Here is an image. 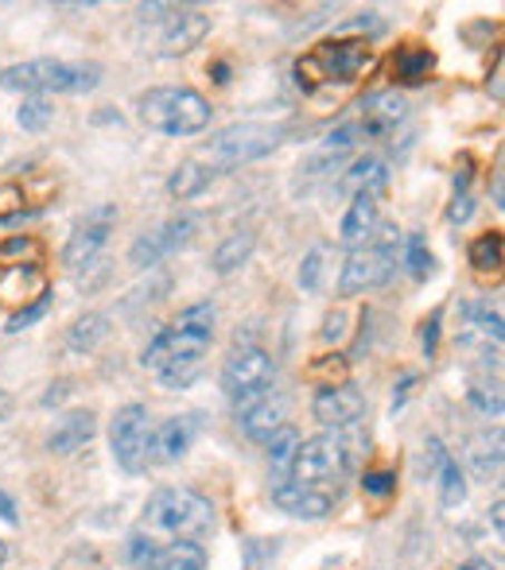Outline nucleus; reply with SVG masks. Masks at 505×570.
Here are the masks:
<instances>
[{
    "label": "nucleus",
    "mask_w": 505,
    "mask_h": 570,
    "mask_svg": "<svg viewBox=\"0 0 505 570\" xmlns=\"http://www.w3.org/2000/svg\"><path fill=\"white\" fill-rule=\"evenodd\" d=\"M405 264H408V272H412V279H428L431 276V248H428V240H424V233H408V240H405Z\"/></svg>",
    "instance_id": "7c9ffc66"
},
{
    "label": "nucleus",
    "mask_w": 505,
    "mask_h": 570,
    "mask_svg": "<svg viewBox=\"0 0 505 570\" xmlns=\"http://www.w3.org/2000/svg\"><path fill=\"white\" fill-rule=\"evenodd\" d=\"M459 570H498V567H491L486 559H467V563H463Z\"/></svg>",
    "instance_id": "de8ad7c7"
},
{
    "label": "nucleus",
    "mask_w": 505,
    "mask_h": 570,
    "mask_svg": "<svg viewBox=\"0 0 505 570\" xmlns=\"http://www.w3.org/2000/svg\"><path fill=\"white\" fill-rule=\"evenodd\" d=\"M350 470V443L339 431H323L315 439H300L295 458L288 465V481H300L311 489H327L334 481H342Z\"/></svg>",
    "instance_id": "423d86ee"
},
{
    "label": "nucleus",
    "mask_w": 505,
    "mask_h": 570,
    "mask_svg": "<svg viewBox=\"0 0 505 570\" xmlns=\"http://www.w3.org/2000/svg\"><path fill=\"white\" fill-rule=\"evenodd\" d=\"M470 218H475V198H470V195H455L451 206H447V222H451V226H467Z\"/></svg>",
    "instance_id": "ea45409f"
},
{
    "label": "nucleus",
    "mask_w": 505,
    "mask_h": 570,
    "mask_svg": "<svg viewBox=\"0 0 505 570\" xmlns=\"http://www.w3.org/2000/svg\"><path fill=\"white\" fill-rule=\"evenodd\" d=\"M362 140H366V128L358 125V120H347V125H339L331 136H327L323 151H327V156H342V159H347V151H355Z\"/></svg>",
    "instance_id": "473e14b6"
},
{
    "label": "nucleus",
    "mask_w": 505,
    "mask_h": 570,
    "mask_svg": "<svg viewBox=\"0 0 505 570\" xmlns=\"http://www.w3.org/2000/svg\"><path fill=\"white\" fill-rule=\"evenodd\" d=\"M140 532L167 543H203L214 532V504L211 497L195 489H159L144 504Z\"/></svg>",
    "instance_id": "f257e3e1"
},
{
    "label": "nucleus",
    "mask_w": 505,
    "mask_h": 570,
    "mask_svg": "<svg viewBox=\"0 0 505 570\" xmlns=\"http://www.w3.org/2000/svg\"><path fill=\"white\" fill-rule=\"evenodd\" d=\"M439 326H444V307L431 311V318L424 323V353H428V357L439 353Z\"/></svg>",
    "instance_id": "a19ab883"
},
{
    "label": "nucleus",
    "mask_w": 505,
    "mask_h": 570,
    "mask_svg": "<svg viewBox=\"0 0 505 570\" xmlns=\"http://www.w3.org/2000/svg\"><path fill=\"white\" fill-rule=\"evenodd\" d=\"M109 315H101V311H90V315L75 318V326L67 331V350L70 353H94L101 342L109 338Z\"/></svg>",
    "instance_id": "b1692460"
},
{
    "label": "nucleus",
    "mask_w": 505,
    "mask_h": 570,
    "mask_svg": "<svg viewBox=\"0 0 505 570\" xmlns=\"http://www.w3.org/2000/svg\"><path fill=\"white\" fill-rule=\"evenodd\" d=\"M4 559H8V548H4V540H0V567H4Z\"/></svg>",
    "instance_id": "8fccbe9b"
},
{
    "label": "nucleus",
    "mask_w": 505,
    "mask_h": 570,
    "mask_svg": "<svg viewBox=\"0 0 505 570\" xmlns=\"http://www.w3.org/2000/svg\"><path fill=\"white\" fill-rule=\"evenodd\" d=\"M152 423L148 407L144 404H125L117 407L114 423H109V446H114V458L125 473H144L152 462Z\"/></svg>",
    "instance_id": "1a4fd4ad"
},
{
    "label": "nucleus",
    "mask_w": 505,
    "mask_h": 570,
    "mask_svg": "<svg viewBox=\"0 0 505 570\" xmlns=\"http://www.w3.org/2000/svg\"><path fill=\"white\" fill-rule=\"evenodd\" d=\"M284 423H288V400L280 396V392H264V396L237 407V428H242L245 439H253V443H269Z\"/></svg>",
    "instance_id": "dca6fc26"
},
{
    "label": "nucleus",
    "mask_w": 505,
    "mask_h": 570,
    "mask_svg": "<svg viewBox=\"0 0 505 570\" xmlns=\"http://www.w3.org/2000/svg\"><path fill=\"white\" fill-rule=\"evenodd\" d=\"M502 311L491 307L486 299L478 303H463L459 311V334H455V342L463 345V350H478V353H498L502 345Z\"/></svg>",
    "instance_id": "4468645a"
},
{
    "label": "nucleus",
    "mask_w": 505,
    "mask_h": 570,
    "mask_svg": "<svg viewBox=\"0 0 505 570\" xmlns=\"http://www.w3.org/2000/svg\"><path fill=\"white\" fill-rule=\"evenodd\" d=\"M253 248H256V233H253V229H237V233H230V237L222 240L218 248H214L211 268L218 272V276H234V272L242 268V264H250Z\"/></svg>",
    "instance_id": "5701e85b"
},
{
    "label": "nucleus",
    "mask_w": 505,
    "mask_h": 570,
    "mask_svg": "<svg viewBox=\"0 0 505 570\" xmlns=\"http://www.w3.org/2000/svg\"><path fill=\"white\" fill-rule=\"evenodd\" d=\"M214 179H218V171H214L206 159H183L172 171V179H167V195L179 198V203H191V198H198L203 190H211Z\"/></svg>",
    "instance_id": "412c9836"
},
{
    "label": "nucleus",
    "mask_w": 505,
    "mask_h": 570,
    "mask_svg": "<svg viewBox=\"0 0 505 570\" xmlns=\"http://www.w3.org/2000/svg\"><path fill=\"white\" fill-rule=\"evenodd\" d=\"M342 323H347V318H342V315H331V318H327L323 338H339V334H342Z\"/></svg>",
    "instance_id": "c03bdc74"
},
{
    "label": "nucleus",
    "mask_w": 505,
    "mask_h": 570,
    "mask_svg": "<svg viewBox=\"0 0 505 570\" xmlns=\"http://www.w3.org/2000/svg\"><path fill=\"white\" fill-rule=\"evenodd\" d=\"M195 443V420L191 415H175L164 420L152 431V462H179Z\"/></svg>",
    "instance_id": "aec40b11"
},
{
    "label": "nucleus",
    "mask_w": 505,
    "mask_h": 570,
    "mask_svg": "<svg viewBox=\"0 0 505 570\" xmlns=\"http://www.w3.org/2000/svg\"><path fill=\"white\" fill-rule=\"evenodd\" d=\"M8 415H12V396H8V392L0 389V423H4Z\"/></svg>",
    "instance_id": "a18cd8bd"
},
{
    "label": "nucleus",
    "mask_w": 505,
    "mask_h": 570,
    "mask_svg": "<svg viewBox=\"0 0 505 570\" xmlns=\"http://www.w3.org/2000/svg\"><path fill=\"white\" fill-rule=\"evenodd\" d=\"M264 446H269V465H272L276 473H284V478H288V465H292L295 446H300V431L288 428V423H284V428H280L276 435H272ZM284 478H280V481H284Z\"/></svg>",
    "instance_id": "c85d7f7f"
},
{
    "label": "nucleus",
    "mask_w": 505,
    "mask_h": 570,
    "mask_svg": "<svg viewBox=\"0 0 505 570\" xmlns=\"http://www.w3.org/2000/svg\"><path fill=\"white\" fill-rule=\"evenodd\" d=\"M412 384H416V373H408V376H400V389H397V396H392V412H397L400 404L408 400V392H412Z\"/></svg>",
    "instance_id": "79ce46f5"
},
{
    "label": "nucleus",
    "mask_w": 505,
    "mask_h": 570,
    "mask_svg": "<svg viewBox=\"0 0 505 570\" xmlns=\"http://www.w3.org/2000/svg\"><path fill=\"white\" fill-rule=\"evenodd\" d=\"M392 272H397V245L385 240V245H362L347 256L339 276V295L355 299V295H366L373 287L389 284Z\"/></svg>",
    "instance_id": "9d476101"
},
{
    "label": "nucleus",
    "mask_w": 505,
    "mask_h": 570,
    "mask_svg": "<svg viewBox=\"0 0 505 570\" xmlns=\"http://www.w3.org/2000/svg\"><path fill=\"white\" fill-rule=\"evenodd\" d=\"M436 70V51L420 43H405L397 55H392V78L405 86H424Z\"/></svg>",
    "instance_id": "4be33fe9"
},
{
    "label": "nucleus",
    "mask_w": 505,
    "mask_h": 570,
    "mask_svg": "<svg viewBox=\"0 0 505 570\" xmlns=\"http://www.w3.org/2000/svg\"><path fill=\"white\" fill-rule=\"evenodd\" d=\"M0 517H4L8 524H16V504H12V497H8L4 489H0Z\"/></svg>",
    "instance_id": "37998d69"
},
{
    "label": "nucleus",
    "mask_w": 505,
    "mask_h": 570,
    "mask_svg": "<svg viewBox=\"0 0 505 570\" xmlns=\"http://www.w3.org/2000/svg\"><path fill=\"white\" fill-rule=\"evenodd\" d=\"M94 435H98V415H94L90 407H75V412H67L51 428V435H47V451L59 454V458H70V454L82 451Z\"/></svg>",
    "instance_id": "f3484780"
},
{
    "label": "nucleus",
    "mask_w": 505,
    "mask_h": 570,
    "mask_svg": "<svg viewBox=\"0 0 505 570\" xmlns=\"http://www.w3.org/2000/svg\"><path fill=\"white\" fill-rule=\"evenodd\" d=\"M159 570H206V548L203 543H167Z\"/></svg>",
    "instance_id": "c756f323"
},
{
    "label": "nucleus",
    "mask_w": 505,
    "mask_h": 570,
    "mask_svg": "<svg viewBox=\"0 0 505 570\" xmlns=\"http://www.w3.org/2000/svg\"><path fill=\"white\" fill-rule=\"evenodd\" d=\"M370 67V39H327L295 62V82L319 90L331 82H355Z\"/></svg>",
    "instance_id": "39448f33"
},
{
    "label": "nucleus",
    "mask_w": 505,
    "mask_h": 570,
    "mask_svg": "<svg viewBox=\"0 0 505 570\" xmlns=\"http://www.w3.org/2000/svg\"><path fill=\"white\" fill-rule=\"evenodd\" d=\"M470 465H475V478L478 481H491L498 478L502 470V431H483V435L470 443Z\"/></svg>",
    "instance_id": "393cba45"
},
{
    "label": "nucleus",
    "mask_w": 505,
    "mask_h": 570,
    "mask_svg": "<svg viewBox=\"0 0 505 570\" xmlns=\"http://www.w3.org/2000/svg\"><path fill=\"white\" fill-rule=\"evenodd\" d=\"M36 256V240L31 237H23V233H16V237H8L4 245H0V264L4 268H12V261H31Z\"/></svg>",
    "instance_id": "c9c22d12"
},
{
    "label": "nucleus",
    "mask_w": 505,
    "mask_h": 570,
    "mask_svg": "<svg viewBox=\"0 0 505 570\" xmlns=\"http://www.w3.org/2000/svg\"><path fill=\"white\" fill-rule=\"evenodd\" d=\"M439 501H444V509H459L467 501V473L451 454L439 462Z\"/></svg>",
    "instance_id": "bb28decb"
},
{
    "label": "nucleus",
    "mask_w": 505,
    "mask_h": 570,
    "mask_svg": "<svg viewBox=\"0 0 505 570\" xmlns=\"http://www.w3.org/2000/svg\"><path fill=\"white\" fill-rule=\"evenodd\" d=\"M51 303H55V295L51 292H43L36 303H28V307H20L12 318H8V326H4V334H20V331H28L31 323H39V318L51 311Z\"/></svg>",
    "instance_id": "72a5a7b5"
},
{
    "label": "nucleus",
    "mask_w": 505,
    "mask_h": 570,
    "mask_svg": "<svg viewBox=\"0 0 505 570\" xmlns=\"http://www.w3.org/2000/svg\"><path fill=\"white\" fill-rule=\"evenodd\" d=\"M101 86L98 62H62V59H31L0 70V90L47 98V94H90Z\"/></svg>",
    "instance_id": "20e7f679"
},
{
    "label": "nucleus",
    "mask_w": 505,
    "mask_h": 570,
    "mask_svg": "<svg viewBox=\"0 0 505 570\" xmlns=\"http://www.w3.org/2000/svg\"><path fill=\"white\" fill-rule=\"evenodd\" d=\"M362 489H366V497L397 493V473H392V470H366L362 473Z\"/></svg>",
    "instance_id": "e433bc0d"
},
{
    "label": "nucleus",
    "mask_w": 505,
    "mask_h": 570,
    "mask_svg": "<svg viewBox=\"0 0 505 570\" xmlns=\"http://www.w3.org/2000/svg\"><path fill=\"white\" fill-rule=\"evenodd\" d=\"M206 36H211V16L198 8H172L164 16V28H159V55L179 59V55L195 51Z\"/></svg>",
    "instance_id": "ddd939ff"
},
{
    "label": "nucleus",
    "mask_w": 505,
    "mask_h": 570,
    "mask_svg": "<svg viewBox=\"0 0 505 570\" xmlns=\"http://www.w3.org/2000/svg\"><path fill=\"white\" fill-rule=\"evenodd\" d=\"M311 415H315L327 431L347 435V431L366 415V396L350 381L319 384V392L311 396Z\"/></svg>",
    "instance_id": "f8f14e48"
},
{
    "label": "nucleus",
    "mask_w": 505,
    "mask_h": 570,
    "mask_svg": "<svg viewBox=\"0 0 505 570\" xmlns=\"http://www.w3.org/2000/svg\"><path fill=\"white\" fill-rule=\"evenodd\" d=\"M16 120H20L23 132H43V128L55 120V106L47 98H23V106H20V114H16Z\"/></svg>",
    "instance_id": "2f4dec72"
},
{
    "label": "nucleus",
    "mask_w": 505,
    "mask_h": 570,
    "mask_svg": "<svg viewBox=\"0 0 505 570\" xmlns=\"http://www.w3.org/2000/svg\"><path fill=\"white\" fill-rule=\"evenodd\" d=\"M272 381H276V361L261 345H237L226 357V365H222V392L237 407L264 396V392H272Z\"/></svg>",
    "instance_id": "6e6552de"
},
{
    "label": "nucleus",
    "mask_w": 505,
    "mask_h": 570,
    "mask_svg": "<svg viewBox=\"0 0 505 570\" xmlns=\"http://www.w3.org/2000/svg\"><path fill=\"white\" fill-rule=\"evenodd\" d=\"M114 226H117L114 203H101V206H94V210H86L82 218L75 222V229H70L67 245H62V264H67V268H90L101 248H106Z\"/></svg>",
    "instance_id": "9b49d317"
},
{
    "label": "nucleus",
    "mask_w": 505,
    "mask_h": 570,
    "mask_svg": "<svg viewBox=\"0 0 505 570\" xmlns=\"http://www.w3.org/2000/svg\"><path fill=\"white\" fill-rule=\"evenodd\" d=\"M381 214H378V195L362 190V195L350 198L347 214H342V226H339V245H347L350 253L362 245H370L373 229H378Z\"/></svg>",
    "instance_id": "a211bd4d"
},
{
    "label": "nucleus",
    "mask_w": 505,
    "mask_h": 570,
    "mask_svg": "<svg viewBox=\"0 0 505 570\" xmlns=\"http://www.w3.org/2000/svg\"><path fill=\"white\" fill-rule=\"evenodd\" d=\"M214 323H218L214 303H195V307L179 311L172 318V326H164L156 338L144 345L140 365L152 368V373H159L167 365H203L214 342Z\"/></svg>",
    "instance_id": "f03ea898"
},
{
    "label": "nucleus",
    "mask_w": 505,
    "mask_h": 570,
    "mask_svg": "<svg viewBox=\"0 0 505 570\" xmlns=\"http://www.w3.org/2000/svg\"><path fill=\"white\" fill-rule=\"evenodd\" d=\"M502 233L498 229H491V233H483V237H475L470 240V248H467V261L475 264V272H498L502 268Z\"/></svg>",
    "instance_id": "cd10ccee"
},
{
    "label": "nucleus",
    "mask_w": 505,
    "mask_h": 570,
    "mask_svg": "<svg viewBox=\"0 0 505 570\" xmlns=\"http://www.w3.org/2000/svg\"><path fill=\"white\" fill-rule=\"evenodd\" d=\"M491 90H494V101H502V62L494 67V78H491Z\"/></svg>",
    "instance_id": "49530a36"
},
{
    "label": "nucleus",
    "mask_w": 505,
    "mask_h": 570,
    "mask_svg": "<svg viewBox=\"0 0 505 570\" xmlns=\"http://www.w3.org/2000/svg\"><path fill=\"white\" fill-rule=\"evenodd\" d=\"M405 117H408V101L400 98L397 90H381V94H370V98L362 101V117H358V125L366 128V136H389Z\"/></svg>",
    "instance_id": "6ab92c4d"
},
{
    "label": "nucleus",
    "mask_w": 505,
    "mask_h": 570,
    "mask_svg": "<svg viewBox=\"0 0 505 570\" xmlns=\"http://www.w3.org/2000/svg\"><path fill=\"white\" fill-rule=\"evenodd\" d=\"M319 276H323V253H319V248H311V253L303 256V264H300V287H303V292H319Z\"/></svg>",
    "instance_id": "58836bf2"
},
{
    "label": "nucleus",
    "mask_w": 505,
    "mask_h": 570,
    "mask_svg": "<svg viewBox=\"0 0 505 570\" xmlns=\"http://www.w3.org/2000/svg\"><path fill=\"white\" fill-rule=\"evenodd\" d=\"M159 384L164 389H172V392H179V389H191V384L203 376V365H167V368H159Z\"/></svg>",
    "instance_id": "f704fd0d"
},
{
    "label": "nucleus",
    "mask_w": 505,
    "mask_h": 570,
    "mask_svg": "<svg viewBox=\"0 0 505 570\" xmlns=\"http://www.w3.org/2000/svg\"><path fill=\"white\" fill-rule=\"evenodd\" d=\"M494 528H498V535H502V501H494Z\"/></svg>",
    "instance_id": "09e8293b"
},
{
    "label": "nucleus",
    "mask_w": 505,
    "mask_h": 570,
    "mask_svg": "<svg viewBox=\"0 0 505 570\" xmlns=\"http://www.w3.org/2000/svg\"><path fill=\"white\" fill-rule=\"evenodd\" d=\"M272 504L295 520H323V517H331V509H334V493L331 489H311V485H300V481L284 478L272 485Z\"/></svg>",
    "instance_id": "2eb2a0df"
},
{
    "label": "nucleus",
    "mask_w": 505,
    "mask_h": 570,
    "mask_svg": "<svg viewBox=\"0 0 505 570\" xmlns=\"http://www.w3.org/2000/svg\"><path fill=\"white\" fill-rule=\"evenodd\" d=\"M136 117H140V125L152 128V132L187 140V136H198L211 128L214 109H211V101L198 90H191V86H156V90L136 98Z\"/></svg>",
    "instance_id": "7ed1b4c3"
},
{
    "label": "nucleus",
    "mask_w": 505,
    "mask_h": 570,
    "mask_svg": "<svg viewBox=\"0 0 505 570\" xmlns=\"http://www.w3.org/2000/svg\"><path fill=\"white\" fill-rule=\"evenodd\" d=\"M164 551H167L164 543L152 540V535L140 532V528H136L125 543V559H128V567H136V570H159V563H164Z\"/></svg>",
    "instance_id": "a878e982"
},
{
    "label": "nucleus",
    "mask_w": 505,
    "mask_h": 570,
    "mask_svg": "<svg viewBox=\"0 0 505 570\" xmlns=\"http://www.w3.org/2000/svg\"><path fill=\"white\" fill-rule=\"evenodd\" d=\"M242 551H245V570H264L276 559V543H269V540H250Z\"/></svg>",
    "instance_id": "4c0bfd02"
},
{
    "label": "nucleus",
    "mask_w": 505,
    "mask_h": 570,
    "mask_svg": "<svg viewBox=\"0 0 505 570\" xmlns=\"http://www.w3.org/2000/svg\"><path fill=\"white\" fill-rule=\"evenodd\" d=\"M280 144H284V128L280 125H264V120H245V125H230L222 128L218 136H214L211 144L203 148L206 164L214 167V171H222V167H237V164H253V159L269 156V151H276Z\"/></svg>",
    "instance_id": "0eeeda50"
}]
</instances>
